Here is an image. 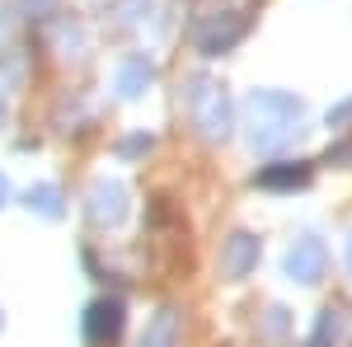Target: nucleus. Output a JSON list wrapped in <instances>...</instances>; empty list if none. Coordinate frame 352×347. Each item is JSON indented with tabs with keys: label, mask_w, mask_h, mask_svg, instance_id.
<instances>
[{
	"label": "nucleus",
	"mask_w": 352,
	"mask_h": 347,
	"mask_svg": "<svg viewBox=\"0 0 352 347\" xmlns=\"http://www.w3.org/2000/svg\"><path fill=\"white\" fill-rule=\"evenodd\" d=\"M300 117H305V108H300V99L287 94V89H254V94L244 99V127H249L254 150H277V146H287V141L300 132Z\"/></svg>",
	"instance_id": "f257e3e1"
},
{
	"label": "nucleus",
	"mask_w": 352,
	"mask_h": 347,
	"mask_svg": "<svg viewBox=\"0 0 352 347\" xmlns=\"http://www.w3.org/2000/svg\"><path fill=\"white\" fill-rule=\"evenodd\" d=\"M184 104H188L192 127L207 141H226L230 136V94H226V85H217L212 76H192L188 89H184Z\"/></svg>",
	"instance_id": "f03ea898"
},
{
	"label": "nucleus",
	"mask_w": 352,
	"mask_h": 347,
	"mask_svg": "<svg viewBox=\"0 0 352 347\" xmlns=\"http://www.w3.org/2000/svg\"><path fill=\"white\" fill-rule=\"evenodd\" d=\"M324 267H329V249L324 240H315V235H300L292 249H287V277L292 282H320L324 277Z\"/></svg>",
	"instance_id": "7ed1b4c3"
},
{
	"label": "nucleus",
	"mask_w": 352,
	"mask_h": 347,
	"mask_svg": "<svg viewBox=\"0 0 352 347\" xmlns=\"http://www.w3.org/2000/svg\"><path fill=\"white\" fill-rule=\"evenodd\" d=\"M127 216V188L118 183V179H104V183H94L89 188V221L94 225H118Z\"/></svg>",
	"instance_id": "20e7f679"
},
{
	"label": "nucleus",
	"mask_w": 352,
	"mask_h": 347,
	"mask_svg": "<svg viewBox=\"0 0 352 347\" xmlns=\"http://www.w3.org/2000/svg\"><path fill=\"white\" fill-rule=\"evenodd\" d=\"M254 267H258V240L244 235V230H240V235H230L226 249H221V272H226L230 282H244Z\"/></svg>",
	"instance_id": "39448f33"
},
{
	"label": "nucleus",
	"mask_w": 352,
	"mask_h": 347,
	"mask_svg": "<svg viewBox=\"0 0 352 347\" xmlns=\"http://www.w3.org/2000/svg\"><path fill=\"white\" fill-rule=\"evenodd\" d=\"M118 333H122V305H118V300L89 305V315H85V338L94 347H109V343H118Z\"/></svg>",
	"instance_id": "423d86ee"
},
{
	"label": "nucleus",
	"mask_w": 352,
	"mask_h": 347,
	"mask_svg": "<svg viewBox=\"0 0 352 347\" xmlns=\"http://www.w3.org/2000/svg\"><path fill=\"white\" fill-rule=\"evenodd\" d=\"M141 347H179V310H174V305H164L160 315L146 324Z\"/></svg>",
	"instance_id": "0eeeda50"
},
{
	"label": "nucleus",
	"mask_w": 352,
	"mask_h": 347,
	"mask_svg": "<svg viewBox=\"0 0 352 347\" xmlns=\"http://www.w3.org/2000/svg\"><path fill=\"white\" fill-rule=\"evenodd\" d=\"M258 183H263V188H305V183H310V164H300V160L268 164V169L258 174Z\"/></svg>",
	"instance_id": "6e6552de"
},
{
	"label": "nucleus",
	"mask_w": 352,
	"mask_h": 347,
	"mask_svg": "<svg viewBox=\"0 0 352 347\" xmlns=\"http://www.w3.org/2000/svg\"><path fill=\"white\" fill-rule=\"evenodd\" d=\"M151 76H155V71H151L146 56H127V61L118 66V89H122V99H136V94L151 85Z\"/></svg>",
	"instance_id": "1a4fd4ad"
},
{
	"label": "nucleus",
	"mask_w": 352,
	"mask_h": 347,
	"mask_svg": "<svg viewBox=\"0 0 352 347\" xmlns=\"http://www.w3.org/2000/svg\"><path fill=\"white\" fill-rule=\"evenodd\" d=\"M240 33H244V19H226V28H221V24L207 28V33L197 38V47H202L207 56H221L230 43H235V38H240Z\"/></svg>",
	"instance_id": "9d476101"
},
{
	"label": "nucleus",
	"mask_w": 352,
	"mask_h": 347,
	"mask_svg": "<svg viewBox=\"0 0 352 347\" xmlns=\"http://www.w3.org/2000/svg\"><path fill=\"white\" fill-rule=\"evenodd\" d=\"M28 212H38V216H47V221H56V216H61V192H56L52 183L28 188Z\"/></svg>",
	"instance_id": "9b49d317"
},
{
	"label": "nucleus",
	"mask_w": 352,
	"mask_h": 347,
	"mask_svg": "<svg viewBox=\"0 0 352 347\" xmlns=\"http://www.w3.org/2000/svg\"><path fill=\"white\" fill-rule=\"evenodd\" d=\"M333 333H338V315L324 310L320 324H315V333H310V347H329V343H333Z\"/></svg>",
	"instance_id": "f8f14e48"
},
{
	"label": "nucleus",
	"mask_w": 352,
	"mask_h": 347,
	"mask_svg": "<svg viewBox=\"0 0 352 347\" xmlns=\"http://www.w3.org/2000/svg\"><path fill=\"white\" fill-rule=\"evenodd\" d=\"M343 117H352V104H343V108H333V113H329V122H333V127H338Z\"/></svg>",
	"instance_id": "ddd939ff"
},
{
	"label": "nucleus",
	"mask_w": 352,
	"mask_h": 347,
	"mask_svg": "<svg viewBox=\"0 0 352 347\" xmlns=\"http://www.w3.org/2000/svg\"><path fill=\"white\" fill-rule=\"evenodd\" d=\"M5 197H10V183H5V174H0V207H5Z\"/></svg>",
	"instance_id": "4468645a"
},
{
	"label": "nucleus",
	"mask_w": 352,
	"mask_h": 347,
	"mask_svg": "<svg viewBox=\"0 0 352 347\" xmlns=\"http://www.w3.org/2000/svg\"><path fill=\"white\" fill-rule=\"evenodd\" d=\"M348 267H352V240H348Z\"/></svg>",
	"instance_id": "2eb2a0df"
},
{
	"label": "nucleus",
	"mask_w": 352,
	"mask_h": 347,
	"mask_svg": "<svg viewBox=\"0 0 352 347\" xmlns=\"http://www.w3.org/2000/svg\"><path fill=\"white\" fill-rule=\"evenodd\" d=\"M0 113H5V108H0Z\"/></svg>",
	"instance_id": "dca6fc26"
}]
</instances>
